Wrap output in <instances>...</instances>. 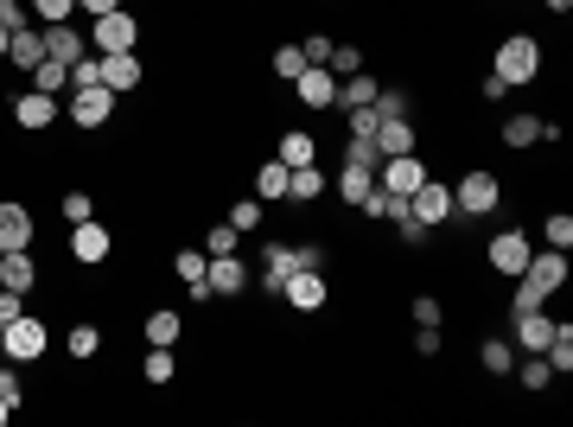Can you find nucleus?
I'll list each match as a JSON object with an SVG mask.
<instances>
[{
	"instance_id": "864d4df0",
	"label": "nucleus",
	"mask_w": 573,
	"mask_h": 427,
	"mask_svg": "<svg viewBox=\"0 0 573 427\" xmlns=\"http://www.w3.org/2000/svg\"><path fill=\"white\" fill-rule=\"evenodd\" d=\"M77 7H83V13H90V20H102V13H115V7H121V0H77Z\"/></svg>"
},
{
	"instance_id": "58836bf2",
	"label": "nucleus",
	"mask_w": 573,
	"mask_h": 427,
	"mask_svg": "<svg viewBox=\"0 0 573 427\" xmlns=\"http://www.w3.org/2000/svg\"><path fill=\"white\" fill-rule=\"evenodd\" d=\"M370 109H376V115H382V122H402V115H408V109H414V102H408V96H402V90H376V102H370Z\"/></svg>"
},
{
	"instance_id": "a19ab883",
	"label": "nucleus",
	"mask_w": 573,
	"mask_h": 427,
	"mask_svg": "<svg viewBox=\"0 0 573 427\" xmlns=\"http://www.w3.org/2000/svg\"><path fill=\"white\" fill-rule=\"evenodd\" d=\"M542 236H548V249H573V217H567V211H554L548 224H542Z\"/></svg>"
},
{
	"instance_id": "6e6552de",
	"label": "nucleus",
	"mask_w": 573,
	"mask_h": 427,
	"mask_svg": "<svg viewBox=\"0 0 573 427\" xmlns=\"http://www.w3.org/2000/svg\"><path fill=\"white\" fill-rule=\"evenodd\" d=\"M64 109H71L77 128H102L115 115V90L109 83H96V90H64Z\"/></svg>"
},
{
	"instance_id": "f8f14e48",
	"label": "nucleus",
	"mask_w": 573,
	"mask_h": 427,
	"mask_svg": "<svg viewBox=\"0 0 573 427\" xmlns=\"http://www.w3.org/2000/svg\"><path fill=\"white\" fill-rule=\"evenodd\" d=\"M529 255H535V249H529V236H523V230H497V236H491V268H497V275H510V281H516V275L529 268Z\"/></svg>"
},
{
	"instance_id": "bb28decb",
	"label": "nucleus",
	"mask_w": 573,
	"mask_h": 427,
	"mask_svg": "<svg viewBox=\"0 0 573 427\" xmlns=\"http://www.w3.org/2000/svg\"><path fill=\"white\" fill-rule=\"evenodd\" d=\"M370 185H376V166H357V160H344V173H338V192H344V204H363V198H370Z\"/></svg>"
},
{
	"instance_id": "c85d7f7f",
	"label": "nucleus",
	"mask_w": 573,
	"mask_h": 427,
	"mask_svg": "<svg viewBox=\"0 0 573 427\" xmlns=\"http://www.w3.org/2000/svg\"><path fill=\"white\" fill-rule=\"evenodd\" d=\"M389 217H395V230H402V243H408V249H421L427 236H433V230L421 224V217L408 211V198H395V204H389Z\"/></svg>"
},
{
	"instance_id": "4be33fe9",
	"label": "nucleus",
	"mask_w": 573,
	"mask_h": 427,
	"mask_svg": "<svg viewBox=\"0 0 573 427\" xmlns=\"http://www.w3.org/2000/svg\"><path fill=\"white\" fill-rule=\"evenodd\" d=\"M376 90H382V83H376L370 71H357V77H338V109H370V102H376Z\"/></svg>"
},
{
	"instance_id": "473e14b6",
	"label": "nucleus",
	"mask_w": 573,
	"mask_h": 427,
	"mask_svg": "<svg viewBox=\"0 0 573 427\" xmlns=\"http://www.w3.org/2000/svg\"><path fill=\"white\" fill-rule=\"evenodd\" d=\"M255 192H262V198H287V166L262 160V166H255Z\"/></svg>"
},
{
	"instance_id": "cd10ccee",
	"label": "nucleus",
	"mask_w": 573,
	"mask_h": 427,
	"mask_svg": "<svg viewBox=\"0 0 573 427\" xmlns=\"http://www.w3.org/2000/svg\"><path fill=\"white\" fill-rule=\"evenodd\" d=\"M516 383H523V389H548V383H554L548 357H542V351H523V357H516Z\"/></svg>"
},
{
	"instance_id": "2eb2a0df",
	"label": "nucleus",
	"mask_w": 573,
	"mask_h": 427,
	"mask_svg": "<svg viewBox=\"0 0 573 427\" xmlns=\"http://www.w3.org/2000/svg\"><path fill=\"white\" fill-rule=\"evenodd\" d=\"M0 287H13V294H32V287H39V262H32L26 249H0Z\"/></svg>"
},
{
	"instance_id": "a18cd8bd",
	"label": "nucleus",
	"mask_w": 573,
	"mask_h": 427,
	"mask_svg": "<svg viewBox=\"0 0 573 427\" xmlns=\"http://www.w3.org/2000/svg\"><path fill=\"white\" fill-rule=\"evenodd\" d=\"M376 128H382L376 109H351V141H376Z\"/></svg>"
},
{
	"instance_id": "7ed1b4c3",
	"label": "nucleus",
	"mask_w": 573,
	"mask_h": 427,
	"mask_svg": "<svg viewBox=\"0 0 573 427\" xmlns=\"http://www.w3.org/2000/svg\"><path fill=\"white\" fill-rule=\"evenodd\" d=\"M497 204H503V179L484 173V166H478V173H465L459 192H453V211H465V217H491Z\"/></svg>"
},
{
	"instance_id": "3c124183",
	"label": "nucleus",
	"mask_w": 573,
	"mask_h": 427,
	"mask_svg": "<svg viewBox=\"0 0 573 427\" xmlns=\"http://www.w3.org/2000/svg\"><path fill=\"white\" fill-rule=\"evenodd\" d=\"M306 64H325V58H332V39H325V32H306Z\"/></svg>"
},
{
	"instance_id": "20e7f679",
	"label": "nucleus",
	"mask_w": 573,
	"mask_h": 427,
	"mask_svg": "<svg viewBox=\"0 0 573 427\" xmlns=\"http://www.w3.org/2000/svg\"><path fill=\"white\" fill-rule=\"evenodd\" d=\"M134 45H141V20H134L128 7L90 20V51H134Z\"/></svg>"
},
{
	"instance_id": "5fc2aeb1",
	"label": "nucleus",
	"mask_w": 573,
	"mask_h": 427,
	"mask_svg": "<svg viewBox=\"0 0 573 427\" xmlns=\"http://www.w3.org/2000/svg\"><path fill=\"white\" fill-rule=\"evenodd\" d=\"M542 7H548V13H573V0H542Z\"/></svg>"
},
{
	"instance_id": "e433bc0d",
	"label": "nucleus",
	"mask_w": 573,
	"mask_h": 427,
	"mask_svg": "<svg viewBox=\"0 0 573 427\" xmlns=\"http://www.w3.org/2000/svg\"><path fill=\"white\" fill-rule=\"evenodd\" d=\"M77 13V0H32V20L39 26H64Z\"/></svg>"
},
{
	"instance_id": "c756f323",
	"label": "nucleus",
	"mask_w": 573,
	"mask_h": 427,
	"mask_svg": "<svg viewBox=\"0 0 573 427\" xmlns=\"http://www.w3.org/2000/svg\"><path fill=\"white\" fill-rule=\"evenodd\" d=\"M312 153H319V141H312V134H300V128H293V134H281V147H274V160H281V166H306Z\"/></svg>"
},
{
	"instance_id": "1a4fd4ad",
	"label": "nucleus",
	"mask_w": 573,
	"mask_h": 427,
	"mask_svg": "<svg viewBox=\"0 0 573 427\" xmlns=\"http://www.w3.org/2000/svg\"><path fill=\"white\" fill-rule=\"evenodd\" d=\"M408 211H414V217H421V224H427V230H440V224H446V217H453V185H446V179H433V173H427V179H421V192H414V198H408Z\"/></svg>"
},
{
	"instance_id": "4468645a",
	"label": "nucleus",
	"mask_w": 573,
	"mask_h": 427,
	"mask_svg": "<svg viewBox=\"0 0 573 427\" xmlns=\"http://www.w3.org/2000/svg\"><path fill=\"white\" fill-rule=\"evenodd\" d=\"M204 281H211V294H217V300H236L242 287H249V268H242V255H211Z\"/></svg>"
},
{
	"instance_id": "5701e85b",
	"label": "nucleus",
	"mask_w": 573,
	"mask_h": 427,
	"mask_svg": "<svg viewBox=\"0 0 573 427\" xmlns=\"http://www.w3.org/2000/svg\"><path fill=\"white\" fill-rule=\"evenodd\" d=\"M319 192H325V173H319L312 160H306V166H287V198H293V204H312Z\"/></svg>"
},
{
	"instance_id": "13d9d810",
	"label": "nucleus",
	"mask_w": 573,
	"mask_h": 427,
	"mask_svg": "<svg viewBox=\"0 0 573 427\" xmlns=\"http://www.w3.org/2000/svg\"><path fill=\"white\" fill-rule=\"evenodd\" d=\"M0 332H7V326H0Z\"/></svg>"
},
{
	"instance_id": "7c9ffc66",
	"label": "nucleus",
	"mask_w": 573,
	"mask_h": 427,
	"mask_svg": "<svg viewBox=\"0 0 573 427\" xmlns=\"http://www.w3.org/2000/svg\"><path fill=\"white\" fill-rule=\"evenodd\" d=\"M172 370H179V364H172V345H147L141 377H147V383H172Z\"/></svg>"
},
{
	"instance_id": "ddd939ff",
	"label": "nucleus",
	"mask_w": 573,
	"mask_h": 427,
	"mask_svg": "<svg viewBox=\"0 0 573 427\" xmlns=\"http://www.w3.org/2000/svg\"><path fill=\"white\" fill-rule=\"evenodd\" d=\"M58 102H64V96H45V90H26V96H13V122H20L26 134H45L51 122H58Z\"/></svg>"
},
{
	"instance_id": "a878e982",
	"label": "nucleus",
	"mask_w": 573,
	"mask_h": 427,
	"mask_svg": "<svg viewBox=\"0 0 573 427\" xmlns=\"http://www.w3.org/2000/svg\"><path fill=\"white\" fill-rule=\"evenodd\" d=\"M516 357H523V351H516L510 338H484V345H478V364L491 370V377H510V370H516Z\"/></svg>"
},
{
	"instance_id": "aec40b11",
	"label": "nucleus",
	"mask_w": 573,
	"mask_h": 427,
	"mask_svg": "<svg viewBox=\"0 0 573 427\" xmlns=\"http://www.w3.org/2000/svg\"><path fill=\"white\" fill-rule=\"evenodd\" d=\"M7 64H20V71H39V64H45V26H39V20L13 32V45H7Z\"/></svg>"
},
{
	"instance_id": "b1692460",
	"label": "nucleus",
	"mask_w": 573,
	"mask_h": 427,
	"mask_svg": "<svg viewBox=\"0 0 573 427\" xmlns=\"http://www.w3.org/2000/svg\"><path fill=\"white\" fill-rule=\"evenodd\" d=\"M376 153H382V160L414 153V122H408V115H402V122H382V128H376Z\"/></svg>"
},
{
	"instance_id": "603ef678",
	"label": "nucleus",
	"mask_w": 573,
	"mask_h": 427,
	"mask_svg": "<svg viewBox=\"0 0 573 427\" xmlns=\"http://www.w3.org/2000/svg\"><path fill=\"white\" fill-rule=\"evenodd\" d=\"M414 357H440V326H421V332H414Z\"/></svg>"
},
{
	"instance_id": "9d476101",
	"label": "nucleus",
	"mask_w": 573,
	"mask_h": 427,
	"mask_svg": "<svg viewBox=\"0 0 573 427\" xmlns=\"http://www.w3.org/2000/svg\"><path fill=\"white\" fill-rule=\"evenodd\" d=\"M293 96H300L306 109H338V77L325 71V64H306V71L293 77Z\"/></svg>"
},
{
	"instance_id": "39448f33",
	"label": "nucleus",
	"mask_w": 573,
	"mask_h": 427,
	"mask_svg": "<svg viewBox=\"0 0 573 427\" xmlns=\"http://www.w3.org/2000/svg\"><path fill=\"white\" fill-rule=\"evenodd\" d=\"M421 179H427L421 153H395V160H376V185H382L389 198H414V192H421Z\"/></svg>"
},
{
	"instance_id": "a211bd4d",
	"label": "nucleus",
	"mask_w": 573,
	"mask_h": 427,
	"mask_svg": "<svg viewBox=\"0 0 573 427\" xmlns=\"http://www.w3.org/2000/svg\"><path fill=\"white\" fill-rule=\"evenodd\" d=\"M567 275H573V268H567V255H561V249H554V255H529V268H523V281H535L542 294H561Z\"/></svg>"
},
{
	"instance_id": "79ce46f5",
	"label": "nucleus",
	"mask_w": 573,
	"mask_h": 427,
	"mask_svg": "<svg viewBox=\"0 0 573 427\" xmlns=\"http://www.w3.org/2000/svg\"><path fill=\"white\" fill-rule=\"evenodd\" d=\"M300 71H306V51H300V45H281V51H274V77H287V83H293Z\"/></svg>"
},
{
	"instance_id": "c9c22d12",
	"label": "nucleus",
	"mask_w": 573,
	"mask_h": 427,
	"mask_svg": "<svg viewBox=\"0 0 573 427\" xmlns=\"http://www.w3.org/2000/svg\"><path fill=\"white\" fill-rule=\"evenodd\" d=\"M325 71H332V77H357V71H363V51H357V45H332Z\"/></svg>"
},
{
	"instance_id": "f3484780",
	"label": "nucleus",
	"mask_w": 573,
	"mask_h": 427,
	"mask_svg": "<svg viewBox=\"0 0 573 427\" xmlns=\"http://www.w3.org/2000/svg\"><path fill=\"white\" fill-rule=\"evenodd\" d=\"M32 243V211L20 198H0V249H26Z\"/></svg>"
},
{
	"instance_id": "4d7b16f0",
	"label": "nucleus",
	"mask_w": 573,
	"mask_h": 427,
	"mask_svg": "<svg viewBox=\"0 0 573 427\" xmlns=\"http://www.w3.org/2000/svg\"><path fill=\"white\" fill-rule=\"evenodd\" d=\"M7 45H13V32H7V26H0V58H7Z\"/></svg>"
},
{
	"instance_id": "4c0bfd02",
	"label": "nucleus",
	"mask_w": 573,
	"mask_h": 427,
	"mask_svg": "<svg viewBox=\"0 0 573 427\" xmlns=\"http://www.w3.org/2000/svg\"><path fill=\"white\" fill-rule=\"evenodd\" d=\"M96 83H102V58H96V51H83V58L71 64V90H96Z\"/></svg>"
},
{
	"instance_id": "09e8293b",
	"label": "nucleus",
	"mask_w": 573,
	"mask_h": 427,
	"mask_svg": "<svg viewBox=\"0 0 573 427\" xmlns=\"http://www.w3.org/2000/svg\"><path fill=\"white\" fill-rule=\"evenodd\" d=\"M204 249H211V255H236V230H230V224H217L211 236H204Z\"/></svg>"
},
{
	"instance_id": "6e6d98bb",
	"label": "nucleus",
	"mask_w": 573,
	"mask_h": 427,
	"mask_svg": "<svg viewBox=\"0 0 573 427\" xmlns=\"http://www.w3.org/2000/svg\"><path fill=\"white\" fill-rule=\"evenodd\" d=\"M7 421H13V402H7V396H0V427H7Z\"/></svg>"
},
{
	"instance_id": "37998d69",
	"label": "nucleus",
	"mask_w": 573,
	"mask_h": 427,
	"mask_svg": "<svg viewBox=\"0 0 573 427\" xmlns=\"http://www.w3.org/2000/svg\"><path fill=\"white\" fill-rule=\"evenodd\" d=\"M90 217H96L90 192H64V224H90Z\"/></svg>"
},
{
	"instance_id": "2f4dec72",
	"label": "nucleus",
	"mask_w": 573,
	"mask_h": 427,
	"mask_svg": "<svg viewBox=\"0 0 573 427\" xmlns=\"http://www.w3.org/2000/svg\"><path fill=\"white\" fill-rule=\"evenodd\" d=\"M32 83H39V90H45V96H64V90H71V64H58V58H45V64H39V71H32Z\"/></svg>"
},
{
	"instance_id": "de8ad7c7",
	"label": "nucleus",
	"mask_w": 573,
	"mask_h": 427,
	"mask_svg": "<svg viewBox=\"0 0 573 427\" xmlns=\"http://www.w3.org/2000/svg\"><path fill=\"white\" fill-rule=\"evenodd\" d=\"M408 313H414V326H440V313H446V306L433 300V294H421V300L408 306Z\"/></svg>"
},
{
	"instance_id": "f704fd0d",
	"label": "nucleus",
	"mask_w": 573,
	"mask_h": 427,
	"mask_svg": "<svg viewBox=\"0 0 573 427\" xmlns=\"http://www.w3.org/2000/svg\"><path fill=\"white\" fill-rule=\"evenodd\" d=\"M172 268H179V281L191 287V281H204V268H211V255H204V249H179V255H172Z\"/></svg>"
},
{
	"instance_id": "f03ea898",
	"label": "nucleus",
	"mask_w": 573,
	"mask_h": 427,
	"mask_svg": "<svg viewBox=\"0 0 573 427\" xmlns=\"http://www.w3.org/2000/svg\"><path fill=\"white\" fill-rule=\"evenodd\" d=\"M45 351H51V326L39 313L7 319V332H0V357H13V364H39Z\"/></svg>"
},
{
	"instance_id": "49530a36",
	"label": "nucleus",
	"mask_w": 573,
	"mask_h": 427,
	"mask_svg": "<svg viewBox=\"0 0 573 427\" xmlns=\"http://www.w3.org/2000/svg\"><path fill=\"white\" fill-rule=\"evenodd\" d=\"M516 313H529V306H548V294H542V287H535V281H523V275H516Z\"/></svg>"
},
{
	"instance_id": "72a5a7b5",
	"label": "nucleus",
	"mask_w": 573,
	"mask_h": 427,
	"mask_svg": "<svg viewBox=\"0 0 573 427\" xmlns=\"http://www.w3.org/2000/svg\"><path fill=\"white\" fill-rule=\"evenodd\" d=\"M64 351H71L77 364H90V357L102 351V332H96V326H71V338H64Z\"/></svg>"
},
{
	"instance_id": "ea45409f",
	"label": "nucleus",
	"mask_w": 573,
	"mask_h": 427,
	"mask_svg": "<svg viewBox=\"0 0 573 427\" xmlns=\"http://www.w3.org/2000/svg\"><path fill=\"white\" fill-rule=\"evenodd\" d=\"M223 224H230L236 236H242V230H255V224H262V204H255V198H242V204H230V217H223Z\"/></svg>"
},
{
	"instance_id": "8fccbe9b",
	"label": "nucleus",
	"mask_w": 573,
	"mask_h": 427,
	"mask_svg": "<svg viewBox=\"0 0 573 427\" xmlns=\"http://www.w3.org/2000/svg\"><path fill=\"white\" fill-rule=\"evenodd\" d=\"M0 26H7V32H20V26H32V13L20 7V0H0Z\"/></svg>"
},
{
	"instance_id": "6ab92c4d",
	"label": "nucleus",
	"mask_w": 573,
	"mask_h": 427,
	"mask_svg": "<svg viewBox=\"0 0 573 427\" xmlns=\"http://www.w3.org/2000/svg\"><path fill=\"white\" fill-rule=\"evenodd\" d=\"M83 51H90V32H77L71 20H64V26H45V58H58V64H77Z\"/></svg>"
},
{
	"instance_id": "9b49d317",
	"label": "nucleus",
	"mask_w": 573,
	"mask_h": 427,
	"mask_svg": "<svg viewBox=\"0 0 573 427\" xmlns=\"http://www.w3.org/2000/svg\"><path fill=\"white\" fill-rule=\"evenodd\" d=\"M102 58V83H109L115 96H128V90H141V51H96Z\"/></svg>"
},
{
	"instance_id": "393cba45",
	"label": "nucleus",
	"mask_w": 573,
	"mask_h": 427,
	"mask_svg": "<svg viewBox=\"0 0 573 427\" xmlns=\"http://www.w3.org/2000/svg\"><path fill=\"white\" fill-rule=\"evenodd\" d=\"M147 345H179V332H185V319L179 313H172V306H153V313H147Z\"/></svg>"
},
{
	"instance_id": "dca6fc26",
	"label": "nucleus",
	"mask_w": 573,
	"mask_h": 427,
	"mask_svg": "<svg viewBox=\"0 0 573 427\" xmlns=\"http://www.w3.org/2000/svg\"><path fill=\"white\" fill-rule=\"evenodd\" d=\"M300 268V249L293 243H268L262 249V294H281V281Z\"/></svg>"
},
{
	"instance_id": "412c9836",
	"label": "nucleus",
	"mask_w": 573,
	"mask_h": 427,
	"mask_svg": "<svg viewBox=\"0 0 573 427\" xmlns=\"http://www.w3.org/2000/svg\"><path fill=\"white\" fill-rule=\"evenodd\" d=\"M548 338H554L548 306H529V313H516V351H548Z\"/></svg>"
},
{
	"instance_id": "0eeeda50",
	"label": "nucleus",
	"mask_w": 573,
	"mask_h": 427,
	"mask_svg": "<svg viewBox=\"0 0 573 427\" xmlns=\"http://www.w3.org/2000/svg\"><path fill=\"white\" fill-rule=\"evenodd\" d=\"M281 300L293 306V313H319V306L332 300V287H325L319 268H293V275L281 281Z\"/></svg>"
},
{
	"instance_id": "c03bdc74",
	"label": "nucleus",
	"mask_w": 573,
	"mask_h": 427,
	"mask_svg": "<svg viewBox=\"0 0 573 427\" xmlns=\"http://www.w3.org/2000/svg\"><path fill=\"white\" fill-rule=\"evenodd\" d=\"M0 396H7L13 408H20V396H26V383H20V364H13V357L0 364Z\"/></svg>"
},
{
	"instance_id": "f257e3e1",
	"label": "nucleus",
	"mask_w": 573,
	"mask_h": 427,
	"mask_svg": "<svg viewBox=\"0 0 573 427\" xmlns=\"http://www.w3.org/2000/svg\"><path fill=\"white\" fill-rule=\"evenodd\" d=\"M491 77H503L510 90H523V83L542 77V45L529 39V32H510V39L497 45V64H491Z\"/></svg>"
},
{
	"instance_id": "423d86ee",
	"label": "nucleus",
	"mask_w": 573,
	"mask_h": 427,
	"mask_svg": "<svg viewBox=\"0 0 573 427\" xmlns=\"http://www.w3.org/2000/svg\"><path fill=\"white\" fill-rule=\"evenodd\" d=\"M109 255H115V236H109V224H102V217H90V224H71V262L102 268Z\"/></svg>"
}]
</instances>
